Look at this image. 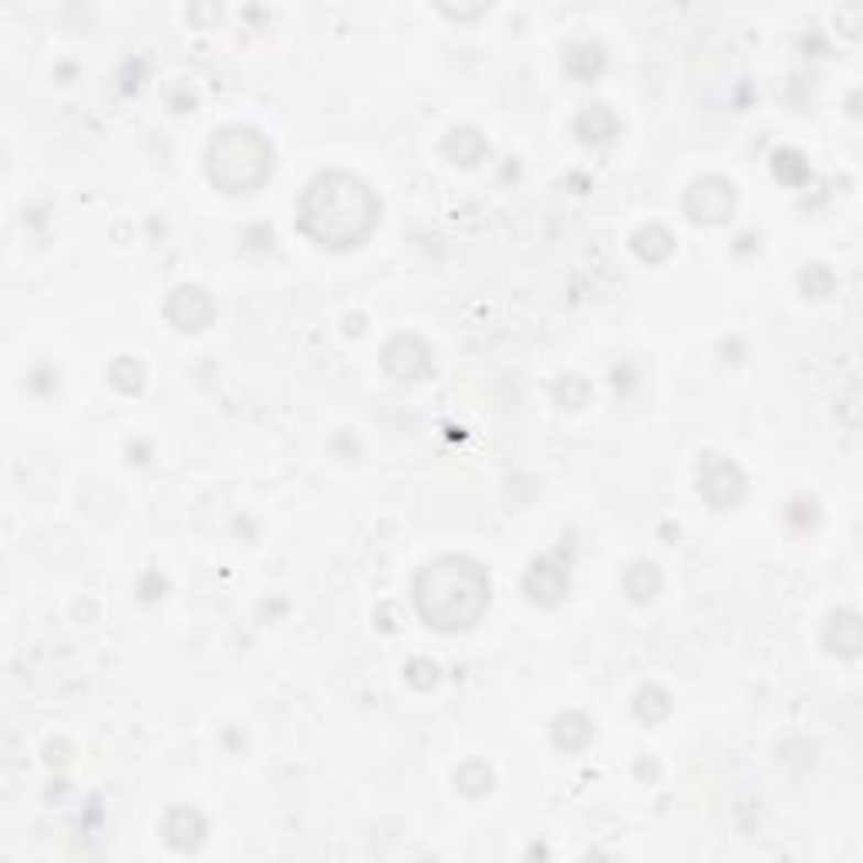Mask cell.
<instances>
[{
	"label": "cell",
	"mask_w": 863,
	"mask_h": 863,
	"mask_svg": "<svg viewBox=\"0 0 863 863\" xmlns=\"http://www.w3.org/2000/svg\"><path fill=\"white\" fill-rule=\"evenodd\" d=\"M162 830H166V840L176 850H196L203 843L206 823H203V817L196 813V809L176 806V809H170V817H166V823H162Z\"/></svg>",
	"instance_id": "obj_9"
},
{
	"label": "cell",
	"mask_w": 863,
	"mask_h": 863,
	"mask_svg": "<svg viewBox=\"0 0 863 863\" xmlns=\"http://www.w3.org/2000/svg\"><path fill=\"white\" fill-rule=\"evenodd\" d=\"M634 250H637V256H644L647 263H658V260H665V256L675 250V240L668 237L665 227H647V230H641V233L634 237Z\"/></svg>",
	"instance_id": "obj_13"
},
{
	"label": "cell",
	"mask_w": 863,
	"mask_h": 863,
	"mask_svg": "<svg viewBox=\"0 0 863 863\" xmlns=\"http://www.w3.org/2000/svg\"><path fill=\"white\" fill-rule=\"evenodd\" d=\"M382 364L389 374L402 378V382H422V378L432 374L428 345L415 335H395L382 351Z\"/></svg>",
	"instance_id": "obj_6"
},
{
	"label": "cell",
	"mask_w": 863,
	"mask_h": 863,
	"mask_svg": "<svg viewBox=\"0 0 863 863\" xmlns=\"http://www.w3.org/2000/svg\"><path fill=\"white\" fill-rule=\"evenodd\" d=\"M685 209L695 223H725L735 209V189L722 176H701L691 183Z\"/></svg>",
	"instance_id": "obj_5"
},
{
	"label": "cell",
	"mask_w": 863,
	"mask_h": 863,
	"mask_svg": "<svg viewBox=\"0 0 863 863\" xmlns=\"http://www.w3.org/2000/svg\"><path fill=\"white\" fill-rule=\"evenodd\" d=\"M698 490L715 510H729L745 496V476L725 456L706 452L698 462Z\"/></svg>",
	"instance_id": "obj_4"
},
{
	"label": "cell",
	"mask_w": 863,
	"mask_h": 863,
	"mask_svg": "<svg viewBox=\"0 0 863 863\" xmlns=\"http://www.w3.org/2000/svg\"><path fill=\"white\" fill-rule=\"evenodd\" d=\"M449 155L452 159H459L462 166H472V162L479 159V152H482V139H479V132L476 129H456L452 135H449Z\"/></svg>",
	"instance_id": "obj_15"
},
{
	"label": "cell",
	"mask_w": 863,
	"mask_h": 863,
	"mask_svg": "<svg viewBox=\"0 0 863 863\" xmlns=\"http://www.w3.org/2000/svg\"><path fill=\"white\" fill-rule=\"evenodd\" d=\"M637 715L647 722V725H655V722H662V719H668V712H671V701H668V695L658 688V685H647V688H641L637 691Z\"/></svg>",
	"instance_id": "obj_14"
},
{
	"label": "cell",
	"mask_w": 863,
	"mask_h": 863,
	"mask_svg": "<svg viewBox=\"0 0 863 863\" xmlns=\"http://www.w3.org/2000/svg\"><path fill=\"white\" fill-rule=\"evenodd\" d=\"M570 590V577L560 564L554 560H536L526 573V593L533 604H544V608H554L564 601V593Z\"/></svg>",
	"instance_id": "obj_8"
},
{
	"label": "cell",
	"mask_w": 863,
	"mask_h": 863,
	"mask_svg": "<svg viewBox=\"0 0 863 863\" xmlns=\"http://www.w3.org/2000/svg\"><path fill=\"white\" fill-rule=\"evenodd\" d=\"M166 317L176 324L179 331H203L212 320V297L203 287L183 284L170 294L166 301Z\"/></svg>",
	"instance_id": "obj_7"
},
{
	"label": "cell",
	"mask_w": 863,
	"mask_h": 863,
	"mask_svg": "<svg viewBox=\"0 0 863 863\" xmlns=\"http://www.w3.org/2000/svg\"><path fill=\"white\" fill-rule=\"evenodd\" d=\"M203 170L216 189L230 196L253 193L274 173V145L250 125H227L206 142Z\"/></svg>",
	"instance_id": "obj_3"
},
{
	"label": "cell",
	"mask_w": 863,
	"mask_h": 863,
	"mask_svg": "<svg viewBox=\"0 0 863 863\" xmlns=\"http://www.w3.org/2000/svg\"><path fill=\"white\" fill-rule=\"evenodd\" d=\"M456 783L466 796H482L485 789L493 786V773L485 769L482 763H466L459 773H456Z\"/></svg>",
	"instance_id": "obj_16"
},
{
	"label": "cell",
	"mask_w": 863,
	"mask_h": 863,
	"mask_svg": "<svg viewBox=\"0 0 863 863\" xmlns=\"http://www.w3.org/2000/svg\"><path fill=\"white\" fill-rule=\"evenodd\" d=\"M412 593L428 627L443 634L469 631L490 608V573L469 557H439L418 570Z\"/></svg>",
	"instance_id": "obj_2"
},
{
	"label": "cell",
	"mask_w": 863,
	"mask_h": 863,
	"mask_svg": "<svg viewBox=\"0 0 863 863\" xmlns=\"http://www.w3.org/2000/svg\"><path fill=\"white\" fill-rule=\"evenodd\" d=\"M662 587V573L655 564H634L624 573V590L631 593V601H652Z\"/></svg>",
	"instance_id": "obj_11"
},
{
	"label": "cell",
	"mask_w": 863,
	"mask_h": 863,
	"mask_svg": "<svg viewBox=\"0 0 863 863\" xmlns=\"http://www.w3.org/2000/svg\"><path fill=\"white\" fill-rule=\"evenodd\" d=\"M554 742L567 752H577L590 742V722L580 712H567L554 722Z\"/></svg>",
	"instance_id": "obj_12"
},
{
	"label": "cell",
	"mask_w": 863,
	"mask_h": 863,
	"mask_svg": "<svg viewBox=\"0 0 863 863\" xmlns=\"http://www.w3.org/2000/svg\"><path fill=\"white\" fill-rule=\"evenodd\" d=\"M823 644H827V652H833L840 658H856V652H860V621H856V614L853 611L833 614L830 624H827Z\"/></svg>",
	"instance_id": "obj_10"
},
{
	"label": "cell",
	"mask_w": 863,
	"mask_h": 863,
	"mask_svg": "<svg viewBox=\"0 0 863 863\" xmlns=\"http://www.w3.org/2000/svg\"><path fill=\"white\" fill-rule=\"evenodd\" d=\"M378 199L351 173H320L301 196L297 227L328 250L364 243L378 223Z\"/></svg>",
	"instance_id": "obj_1"
}]
</instances>
